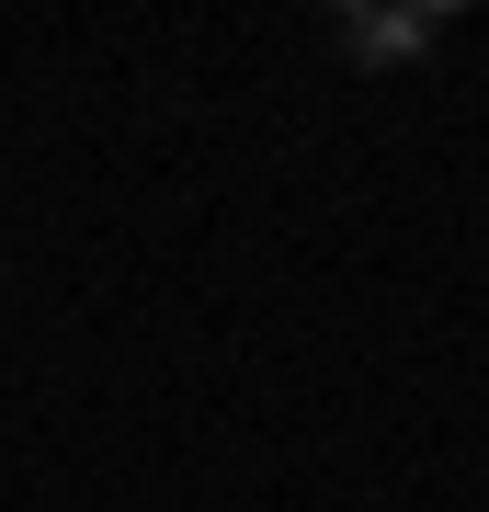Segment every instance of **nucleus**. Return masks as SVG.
I'll return each instance as SVG.
<instances>
[{"mask_svg":"<svg viewBox=\"0 0 489 512\" xmlns=\"http://www.w3.org/2000/svg\"><path fill=\"white\" fill-rule=\"evenodd\" d=\"M330 35H342V46L364 57V69H410V57L444 35V12H433V0H421V12H342Z\"/></svg>","mask_w":489,"mask_h":512,"instance_id":"nucleus-1","label":"nucleus"}]
</instances>
